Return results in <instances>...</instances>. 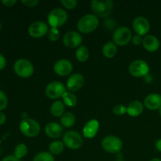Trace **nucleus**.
<instances>
[{
    "instance_id": "obj_1",
    "label": "nucleus",
    "mask_w": 161,
    "mask_h": 161,
    "mask_svg": "<svg viewBox=\"0 0 161 161\" xmlns=\"http://www.w3.org/2000/svg\"><path fill=\"white\" fill-rule=\"evenodd\" d=\"M99 25L98 17L93 14L83 16L77 22V29L81 34H90L97 28Z\"/></svg>"
},
{
    "instance_id": "obj_2",
    "label": "nucleus",
    "mask_w": 161,
    "mask_h": 161,
    "mask_svg": "<svg viewBox=\"0 0 161 161\" xmlns=\"http://www.w3.org/2000/svg\"><path fill=\"white\" fill-rule=\"evenodd\" d=\"M91 9L93 14L97 17L105 18L111 14L113 9V2L112 0H93L91 3Z\"/></svg>"
},
{
    "instance_id": "obj_3",
    "label": "nucleus",
    "mask_w": 161,
    "mask_h": 161,
    "mask_svg": "<svg viewBox=\"0 0 161 161\" xmlns=\"http://www.w3.org/2000/svg\"><path fill=\"white\" fill-rule=\"evenodd\" d=\"M19 129L25 136L34 138L40 133L41 127L40 124L36 119L31 118H25L20 121Z\"/></svg>"
},
{
    "instance_id": "obj_4",
    "label": "nucleus",
    "mask_w": 161,
    "mask_h": 161,
    "mask_svg": "<svg viewBox=\"0 0 161 161\" xmlns=\"http://www.w3.org/2000/svg\"><path fill=\"white\" fill-rule=\"evenodd\" d=\"M69 15L67 12L62 8H55L47 15V21L50 28H58L63 26L67 22Z\"/></svg>"
},
{
    "instance_id": "obj_5",
    "label": "nucleus",
    "mask_w": 161,
    "mask_h": 161,
    "mask_svg": "<svg viewBox=\"0 0 161 161\" xmlns=\"http://www.w3.org/2000/svg\"><path fill=\"white\" fill-rule=\"evenodd\" d=\"M14 70L16 75L20 78H29L34 73V66L32 63L27 59H18L14 64Z\"/></svg>"
},
{
    "instance_id": "obj_6",
    "label": "nucleus",
    "mask_w": 161,
    "mask_h": 161,
    "mask_svg": "<svg viewBox=\"0 0 161 161\" xmlns=\"http://www.w3.org/2000/svg\"><path fill=\"white\" fill-rule=\"evenodd\" d=\"M102 147L106 153L111 154L119 153L123 148V142L115 135H108L102 141Z\"/></svg>"
},
{
    "instance_id": "obj_7",
    "label": "nucleus",
    "mask_w": 161,
    "mask_h": 161,
    "mask_svg": "<svg viewBox=\"0 0 161 161\" xmlns=\"http://www.w3.org/2000/svg\"><path fill=\"white\" fill-rule=\"evenodd\" d=\"M131 30L125 26L119 27L114 31L113 34V42L119 47H124L127 45L131 41Z\"/></svg>"
},
{
    "instance_id": "obj_8",
    "label": "nucleus",
    "mask_w": 161,
    "mask_h": 161,
    "mask_svg": "<svg viewBox=\"0 0 161 161\" xmlns=\"http://www.w3.org/2000/svg\"><path fill=\"white\" fill-rule=\"evenodd\" d=\"M62 142L64 146L70 149H78L83 145V138L79 132L69 130L63 135Z\"/></svg>"
},
{
    "instance_id": "obj_9",
    "label": "nucleus",
    "mask_w": 161,
    "mask_h": 161,
    "mask_svg": "<svg viewBox=\"0 0 161 161\" xmlns=\"http://www.w3.org/2000/svg\"><path fill=\"white\" fill-rule=\"evenodd\" d=\"M128 71L132 76L136 78L146 77L149 75V66L148 63L143 60H135L130 64Z\"/></svg>"
},
{
    "instance_id": "obj_10",
    "label": "nucleus",
    "mask_w": 161,
    "mask_h": 161,
    "mask_svg": "<svg viewBox=\"0 0 161 161\" xmlns=\"http://www.w3.org/2000/svg\"><path fill=\"white\" fill-rule=\"evenodd\" d=\"M66 91H67L66 86H64L61 82L53 81L46 86L45 94L49 98L58 99L62 97Z\"/></svg>"
},
{
    "instance_id": "obj_11",
    "label": "nucleus",
    "mask_w": 161,
    "mask_h": 161,
    "mask_svg": "<svg viewBox=\"0 0 161 161\" xmlns=\"http://www.w3.org/2000/svg\"><path fill=\"white\" fill-rule=\"evenodd\" d=\"M49 29V25L46 22L35 21L28 27V33L34 39H40L47 34Z\"/></svg>"
},
{
    "instance_id": "obj_12",
    "label": "nucleus",
    "mask_w": 161,
    "mask_h": 161,
    "mask_svg": "<svg viewBox=\"0 0 161 161\" xmlns=\"http://www.w3.org/2000/svg\"><path fill=\"white\" fill-rule=\"evenodd\" d=\"M62 42L66 47L71 49L77 48L81 46L83 42V37L79 31H69L64 35Z\"/></svg>"
},
{
    "instance_id": "obj_13",
    "label": "nucleus",
    "mask_w": 161,
    "mask_h": 161,
    "mask_svg": "<svg viewBox=\"0 0 161 161\" xmlns=\"http://www.w3.org/2000/svg\"><path fill=\"white\" fill-rule=\"evenodd\" d=\"M132 28L137 35L146 36L150 30V24L146 17L139 16L134 19Z\"/></svg>"
},
{
    "instance_id": "obj_14",
    "label": "nucleus",
    "mask_w": 161,
    "mask_h": 161,
    "mask_svg": "<svg viewBox=\"0 0 161 161\" xmlns=\"http://www.w3.org/2000/svg\"><path fill=\"white\" fill-rule=\"evenodd\" d=\"M73 69L72 62L67 59L57 61L53 64V71L59 76H67L70 75Z\"/></svg>"
},
{
    "instance_id": "obj_15",
    "label": "nucleus",
    "mask_w": 161,
    "mask_h": 161,
    "mask_svg": "<svg viewBox=\"0 0 161 161\" xmlns=\"http://www.w3.org/2000/svg\"><path fill=\"white\" fill-rule=\"evenodd\" d=\"M84 85V77L80 73L72 74L69 77L66 83V88L68 91L75 92L81 89Z\"/></svg>"
},
{
    "instance_id": "obj_16",
    "label": "nucleus",
    "mask_w": 161,
    "mask_h": 161,
    "mask_svg": "<svg viewBox=\"0 0 161 161\" xmlns=\"http://www.w3.org/2000/svg\"><path fill=\"white\" fill-rule=\"evenodd\" d=\"M45 133L49 138L56 139L64 135V130H63V127L60 124L50 122L46 125Z\"/></svg>"
},
{
    "instance_id": "obj_17",
    "label": "nucleus",
    "mask_w": 161,
    "mask_h": 161,
    "mask_svg": "<svg viewBox=\"0 0 161 161\" xmlns=\"http://www.w3.org/2000/svg\"><path fill=\"white\" fill-rule=\"evenodd\" d=\"M100 124L95 119H91L84 125L83 128V135L86 138H93L96 136L99 130Z\"/></svg>"
},
{
    "instance_id": "obj_18",
    "label": "nucleus",
    "mask_w": 161,
    "mask_h": 161,
    "mask_svg": "<svg viewBox=\"0 0 161 161\" xmlns=\"http://www.w3.org/2000/svg\"><path fill=\"white\" fill-rule=\"evenodd\" d=\"M144 106L149 110H158L161 107V95L157 93H152L146 97Z\"/></svg>"
},
{
    "instance_id": "obj_19",
    "label": "nucleus",
    "mask_w": 161,
    "mask_h": 161,
    "mask_svg": "<svg viewBox=\"0 0 161 161\" xmlns=\"http://www.w3.org/2000/svg\"><path fill=\"white\" fill-rule=\"evenodd\" d=\"M160 41L158 38L153 35H146L143 37L142 46L148 52L153 53L160 48Z\"/></svg>"
},
{
    "instance_id": "obj_20",
    "label": "nucleus",
    "mask_w": 161,
    "mask_h": 161,
    "mask_svg": "<svg viewBox=\"0 0 161 161\" xmlns=\"http://www.w3.org/2000/svg\"><path fill=\"white\" fill-rule=\"evenodd\" d=\"M144 110V104L140 101L135 100L129 103L127 106V114L131 117H137L143 113Z\"/></svg>"
},
{
    "instance_id": "obj_21",
    "label": "nucleus",
    "mask_w": 161,
    "mask_h": 161,
    "mask_svg": "<svg viewBox=\"0 0 161 161\" xmlns=\"http://www.w3.org/2000/svg\"><path fill=\"white\" fill-rule=\"evenodd\" d=\"M102 53L106 58H113L117 53V46L113 41L107 42L102 47Z\"/></svg>"
},
{
    "instance_id": "obj_22",
    "label": "nucleus",
    "mask_w": 161,
    "mask_h": 161,
    "mask_svg": "<svg viewBox=\"0 0 161 161\" xmlns=\"http://www.w3.org/2000/svg\"><path fill=\"white\" fill-rule=\"evenodd\" d=\"M65 110V105L61 101H55L52 103L50 108V113L55 117H60L62 116Z\"/></svg>"
},
{
    "instance_id": "obj_23",
    "label": "nucleus",
    "mask_w": 161,
    "mask_h": 161,
    "mask_svg": "<svg viewBox=\"0 0 161 161\" xmlns=\"http://www.w3.org/2000/svg\"><path fill=\"white\" fill-rule=\"evenodd\" d=\"M60 121H61V125L62 127L69 128V127H72V126H74V124H75L76 118L73 113H71V112H67L62 115V116L60 119Z\"/></svg>"
},
{
    "instance_id": "obj_24",
    "label": "nucleus",
    "mask_w": 161,
    "mask_h": 161,
    "mask_svg": "<svg viewBox=\"0 0 161 161\" xmlns=\"http://www.w3.org/2000/svg\"><path fill=\"white\" fill-rule=\"evenodd\" d=\"M90 56L89 50L87 47L84 45H81L80 47H78L75 51V58L80 62L83 63L86 62L88 60Z\"/></svg>"
},
{
    "instance_id": "obj_25",
    "label": "nucleus",
    "mask_w": 161,
    "mask_h": 161,
    "mask_svg": "<svg viewBox=\"0 0 161 161\" xmlns=\"http://www.w3.org/2000/svg\"><path fill=\"white\" fill-rule=\"evenodd\" d=\"M62 102L64 105L68 107H75L77 104V97L75 94L70 91H66L62 97Z\"/></svg>"
},
{
    "instance_id": "obj_26",
    "label": "nucleus",
    "mask_w": 161,
    "mask_h": 161,
    "mask_svg": "<svg viewBox=\"0 0 161 161\" xmlns=\"http://www.w3.org/2000/svg\"><path fill=\"white\" fill-rule=\"evenodd\" d=\"M64 145L61 141H53L49 145V152L52 155H59L64 151Z\"/></svg>"
},
{
    "instance_id": "obj_27",
    "label": "nucleus",
    "mask_w": 161,
    "mask_h": 161,
    "mask_svg": "<svg viewBox=\"0 0 161 161\" xmlns=\"http://www.w3.org/2000/svg\"><path fill=\"white\" fill-rule=\"evenodd\" d=\"M28 149L25 143H20V144L17 145L16 147L14 148V156L17 157V159H19V160H20L28 154Z\"/></svg>"
},
{
    "instance_id": "obj_28",
    "label": "nucleus",
    "mask_w": 161,
    "mask_h": 161,
    "mask_svg": "<svg viewBox=\"0 0 161 161\" xmlns=\"http://www.w3.org/2000/svg\"><path fill=\"white\" fill-rule=\"evenodd\" d=\"M32 161H55V159L50 152H40L35 155Z\"/></svg>"
},
{
    "instance_id": "obj_29",
    "label": "nucleus",
    "mask_w": 161,
    "mask_h": 161,
    "mask_svg": "<svg viewBox=\"0 0 161 161\" xmlns=\"http://www.w3.org/2000/svg\"><path fill=\"white\" fill-rule=\"evenodd\" d=\"M47 36L49 40L51 41V42H56L59 39L60 36H61V33H60L58 28H50Z\"/></svg>"
},
{
    "instance_id": "obj_30",
    "label": "nucleus",
    "mask_w": 161,
    "mask_h": 161,
    "mask_svg": "<svg viewBox=\"0 0 161 161\" xmlns=\"http://www.w3.org/2000/svg\"><path fill=\"white\" fill-rule=\"evenodd\" d=\"M61 4L64 8L67 9H73L78 5V1L76 0H61Z\"/></svg>"
},
{
    "instance_id": "obj_31",
    "label": "nucleus",
    "mask_w": 161,
    "mask_h": 161,
    "mask_svg": "<svg viewBox=\"0 0 161 161\" xmlns=\"http://www.w3.org/2000/svg\"><path fill=\"white\" fill-rule=\"evenodd\" d=\"M113 113L116 116H124L127 113V107L124 106V105H116L113 107Z\"/></svg>"
},
{
    "instance_id": "obj_32",
    "label": "nucleus",
    "mask_w": 161,
    "mask_h": 161,
    "mask_svg": "<svg viewBox=\"0 0 161 161\" xmlns=\"http://www.w3.org/2000/svg\"><path fill=\"white\" fill-rule=\"evenodd\" d=\"M8 105V97L3 91H0V111H3Z\"/></svg>"
},
{
    "instance_id": "obj_33",
    "label": "nucleus",
    "mask_w": 161,
    "mask_h": 161,
    "mask_svg": "<svg viewBox=\"0 0 161 161\" xmlns=\"http://www.w3.org/2000/svg\"><path fill=\"white\" fill-rule=\"evenodd\" d=\"M21 3L28 8L36 7L39 3V0H21Z\"/></svg>"
},
{
    "instance_id": "obj_34",
    "label": "nucleus",
    "mask_w": 161,
    "mask_h": 161,
    "mask_svg": "<svg viewBox=\"0 0 161 161\" xmlns=\"http://www.w3.org/2000/svg\"><path fill=\"white\" fill-rule=\"evenodd\" d=\"M142 41H143V37L142 36H139V35H135L132 37L131 42L132 43L134 44L135 46H139L141 44H142Z\"/></svg>"
},
{
    "instance_id": "obj_35",
    "label": "nucleus",
    "mask_w": 161,
    "mask_h": 161,
    "mask_svg": "<svg viewBox=\"0 0 161 161\" xmlns=\"http://www.w3.org/2000/svg\"><path fill=\"white\" fill-rule=\"evenodd\" d=\"M17 2L16 0H3L2 3L5 6H7V7H12L14 5L17 3Z\"/></svg>"
},
{
    "instance_id": "obj_36",
    "label": "nucleus",
    "mask_w": 161,
    "mask_h": 161,
    "mask_svg": "<svg viewBox=\"0 0 161 161\" xmlns=\"http://www.w3.org/2000/svg\"><path fill=\"white\" fill-rule=\"evenodd\" d=\"M6 66V59L3 54L0 53V71L4 69Z\"/></svg>"
},
{
    "instance_id": "obj_37",
    "label": "nucleus",
    "mask_w": 161,
    "mask_h": 161,
    "mask_svg": "<svg viewBox=\"0 0 161 161\" xmlns=\"http://www.w3.org/2000/svg\"><path fill=\"white\" fill-rule=\"evenodd\" d=\"M2 161H20V160L17 159V157H14V155H9L5 157L2 160Z\"/></svg>"
},
{
    "instance_id": "obj_38",
    "label": "nucleus",
    "mask_w": 161,
    "mask_h": 161,
    "mask_svg": "<svg viewBox=\"0 0 161 161\" xmlns=\"http://www.w3.org/2000/svg\"><path fill=\"white\" fill-rule=\"evenodd\" d=\"M6 120V116L4 113L2 111H0V125H3V124H5Z\"/></svg>"
},
{
    "instance_id": "obj_39",
    "label": "nucleus",
    "mask_w": 161,
    "mask_h": 161,
    "mask_svg": "<svg viewBox=\"0 0 161 161\" xmlns=\"http://www.w3.org/2000/svg\"><path fill=\"white\" fill-rule=\"evenodd\" d=\"M155 146H156V149H157L159 152L161 153V138H160V139H158L157 142H156Z\"/></svg>"
},
{
    "instance_id": "obj_40",
    "label": "nucleus",
    "mask_w": 161,
    "mask_h": 161,
    "mask_svg": "<svg viewBox=\"0 0 161 161\" xmlns=\"http://www.w3.org/2000/svg\"><path fill=\"white\" fill-rule=\"evenodd\" d=\"M149 161H161V160L159 158H153V159H151Z\"/></svg>"
},
{
    "instance_id": "obj_41",
    "label": "nucleus",
    "mask_w": 161,
    "mask_h": 161,
    "mask_svg": "<svg viewBox=\"0 0 161 161\" xmlns=\"http://www.w3.org/2000/svg\"><path fill=\"white\" fill-rule=\"evenodd\" d=\"M116 161H124V160H123V158H122V156H121L120 157H117V160H116Z\"/></svg>"
},
{
    "instance_id": "obj_42",
    "label": "nucleus",
    "mask_w": 161,
    "mask_h": 161,
    "mask_svg": "<svg viewBox=\"0 0 161 161\" xmlns=\"http://www.w3.org/2000/svg\"><path fill=\"white\" fill-rule=\"evenodd\" d=\"M158 112H159V115H160V117H161V107L158 109Z\"/></svg>"
},
{
    "instance_id": "obj_43",
    "label": "nucleus",
    "mask_w": 161,
    "mask_h": 161,
    "mask_svg": "<svg viewBox=\"0 0 161 161\" xmlns=\"http://www.w3.org/2000/svg\"><path fill=\"white\" fill-rule=\"evenodd\" d=\"M1 28H2V25H1V22H0V31H1Z\"/></svg>"
}]
</instances>
